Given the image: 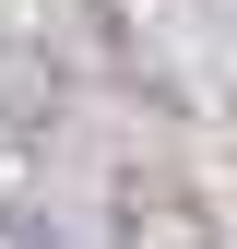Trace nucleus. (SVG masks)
<instances>
[{"mask_svg":"<svg viewBox=\"0 0 237 249\" xmlns=\"http://www.w3.org/2000/svg\"><path fill=\"white\" fill-rule=\"evenodd\" d=\"M0 249H48V237H36V226H24V213H0Z\"/></svg>","mask_w":237,"mask_h":249,"instance_id":"2","label":"nucleus"},{"mask_svg":"<svg viewBox=\"0 0 237 249\" xmlns=\"http://www.w3.org/2000/svg\"><path fill=\"white\" fill-rule=\"evenodd\" d=\"M107 249H225V226H214V202H202L190 178L131 166L107 190Z\"/></svg>","mask_w":237,"mask_h":249,"instance_id":"1","label":"nucleus"}]
</instances>
